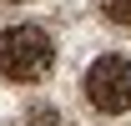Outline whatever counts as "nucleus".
<instances>
[{"instance_id": "2", "label": "nucleus", "mask_w": 131, "mask_h": 126, "mask_svg": "<svg viewBox=\"0 0 131 126\" xmlns=\"http://www.w3.org/2000/svg\"><path fill=\"white\" fill-rule=\"evenodd\" d=\"M86 106L96 111V116H121L131 111V61L126 56H96V61L86 66Z\"/></svg>"}, {"instance_id": "4", "label": "nucleus", "mask_w": 131, "mask_h": 126, "mask_svg": "<svg viewBox=\"0 0 131 126\" xmlns=\"http://www.w3.org/2000/svg\"><path fill=\"white\" fill-rule=\"evenodd\" d=\"M25 126H61V111L56 106H30L25 111Z\"/></svg>"}, {"instance_id": "1", "label": "nucleus", "mask_w": 131, "mask_h": 126, "mask_svg": "<svg viewBox=\"0 0 131 126\" xmlns=\"http://www.w3.org/2000/svg\"><path fill=\"white\" fill-rule=\"evenodd\" d=\"M56 66V40H50L40 25L20 20V25H5L0 30V76L15 81V86H35V81L50 76Z\"/></svg>"}, {"instance_id": "3", "label": "nucleus", "mask_w": 131, "mask_h": 126, "mask_svg": "<svg viewBox=\"0 0 131 126\" xmlns=\"http://www.w3.org/2000/svg\"><path fill=\"white\" fill-rule=\"evenodd\" d=\"M101 15L121 30H131V0H101Z\"/></svg>"}, {"instance_id": "5", "label": "nucleus", "mask_w": 131, "mask_h": 126, "mask_svg": "<svg viewBox=\"0 0 131 126\" xmlns=\"http://www.w3.org/2000/svg\"><path fill=\"white\" fill-rule=\"evenodd\" d=\"M5 5H30V0H5Z\"/></svg>"}]
</instances>
